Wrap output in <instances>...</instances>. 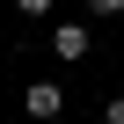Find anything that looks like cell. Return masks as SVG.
<instances>
[{
  "label": "cell",
  "mask_w": 124,
  "mask_h": 124,
  "mask_svg": "<svg viewBox=\"0 0 124 124\" xmlns=\"http://www.w3.org/2000/svg\"><path fill=\"white\" fill-rule=\"evenodd\" d=\"M51 51H58V58H88V29H80V22H58V29H51Z\"/></svg>",
  "instance_id": "6da1fadb"
},
{
  "label": "cell",
  "mask_w": 124,
  "mask_h": 124,
  "mask_svg": "<svg viewBox=\"0 0 124 124\" xmlns=\"http://www.w3.org/2000/svg\"><path fill=\"white\" fill-rule=\"evenodd\" d=\"M22 102H29V117H58V109H66V95H58V80H37V88H29Z\"/></svg>",
  "instance_id": "7a4b0ae2"
},
{
  "label": "cell",
  "mask_w": 124,
  "mask_h": 124,
  "mask_svg": "<svg viewBox=\"0 0 124 124\" xmlns=\"http://www.w3.org/2000/svg\"><path fill=\"white\" fill-rule=\"evenodd\" d=\"M15 8H22V15H51V0H15Z\"/></svg>",
  "instance_id": "3957f363"
},
{
  "label": "cell",
  "mask_w": 124,
  "mask_h": 124,
  "mask_svg": "<svg viewBox=\"0 0 124 124\" xmlns=\"http://www.w3.org/2000/svg\"><path fill=\"white\" fill-rule=\"evenodd\" d=\"M88 8H95V15H124V0H88Z\"/></svg>",
  "instance_id": "277c9868"
},
{
  "label": "cell",
  "mask_w": 124,
  "mask_h": 124,
  "mask_svg": "<svg viewBox=\"0 0 124 124\" xmlns=\"http://www.w3.org/2000/svg\"><path fill=\"white\" fill-rule=\"evenodd\" d=\"M102 124H124V95H117V102H109V117H102Z\"/></svg>",
  "instance_id": "5b68a950"
}]
</instances>
